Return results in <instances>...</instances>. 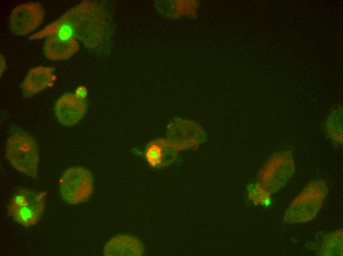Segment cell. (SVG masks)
Masks as SVG:
<instances>
[{
  "instance_id": "6da1fadb",
  "label": "cell",
  "mask_w": 343,
  "mask_h": 256,
  "mask_svg": "<svg viewBox=\"0 0 343 256\" xmlns=\"http://www.w3.org/2000/svg\"><path fill=\"white\" fill-rule=\"evenodd\" d=\"M105 16L100 5L84 1L70 8L58 20L32 35L38 39L53 35L63 28H69L75 37L88 47L99 44L105 30Z\"/></svg>"
},
{
  "instance_id": "e0dca14e",
  "label": "cell",
  "mask_w": 343,
  "mask_h": 256,
  "mask_svg": "<svg viewBox=\"0 0 343 256\" xmlns=\"http://www.w3.org/2000/svg\"><path fill=\"white\" fill-rule=\"evenodd\" d=\"M87 92L85 87H80L76 91L75 96L80 99H83L87 96Z\"/></svg>"
},
{
  "instance_id": "4fadbf2b",
  "label": "cell",
  "mask_w": 343,
  "mask_h": 256,
  "mask_svg": "<svg viewBox=\"0 0 343 256\" xmlns=\"http://www.w3.org/2000/svg\"><path fill=\"white\" fill-rule=\"evenodd\" d=\"M79 48V44L73 37L63 38L52 36L44 43L43 50L46 57L52 61L68 59Z\"/></svg>"
},
{
  "instance_id": "8992f818",
  "label": "cell",
  "mask_w": 343,
  "mask_h": 256,
  "mask_svg": "<svg viewBox=\"0 0 343 256\" xmlns=\"http://www.w3.org/2000/svg\"><path fill=\"white\" fill-rule=\"evenodd\" d=\"M63 198L70 204H76L86 201L94 190V182L90 172L79 166L67 169L60 181Z\"/></svg>"
},
{
  "instance_id": "52a82bcc",
  "label": "cell",
  "mask_w": 343,
  "mask_h": 256,
  "mask_svg": "<svg viewBox=\"0 0 343 256\" xmlns=\"http://www.w3.org/2000/svg\"><path fill=\"white\" fill-rule=\"evenodd\" d=\"M44 17V9L39 3H22L11 11L8 20L9 28L17 35H27L40 26Z\"/></svg>"
},
{
  "instance_id": "9c48e42d",
  "label": "cell",
  "mask_w": 343,
  "mask_h": 256,
  "mask_svg": "<svg viewBox=\"0 0 343 256\" xmlns=\"http://www.w3.org/2000/svg\"><path fill=\"white\" fill-rule=\"evenodd\" d=\"M87 104L83 99L70 93L61 96L55 105V114L59 122L70 126L77 123L84 115Z\"/></svg>"
},
{
  "instance_id": "9a60e30c",
  "label": "cell",
  "mask_w": 343,
  "mask_h": 256,
  "mask_svg": "<svg viewBox=\"0 0 343 256\" xmlns=\"http://www.w3.org/2000/svg\"><path fill=\"white\" fill-rule=\"evenodd\" d=\"M343 229H340L324 237L320 249V255L343 256Z\"/></svg>"
},
{
  "instance_id": "ac0fdd59",
  "label": "cell",
  "mask_w": 343,
  "mask_h": 256,
  "mask_svg": "<svg viewBox=\"0 0 343 256\" xmlns=\"http://www.w3.org/2000/svg\"><path fill=\"white\" fill-rule=\"evenodd\" d=\"M1 62V65H0V74L2 73L3 71L5 69V66H6V64L5 62V60L3 57L0 58Z\"/></svg>"
},
{
  "instance_id": "2e32d148",
  "label": "cell",
  "mask_w": 343,
  "mask_h": 256,
  "mask_svg": "<svg viewBox=\"0 0 343 256\" xmlns=\"http://www.w3.org/2000/svg\"><path fill=\"white\" fill-rule=\"evenodd\" d=\"M271 194L259 182L251 186L248 191V197L255 205H267L270 202Z\"/></svg>"
},
{
  "instance_id": "5b68a950",
  "label": "cell",
  "mask_w": 343,
  "mask_h": 256,
  "mask_svg": "<svg viewBox=\"0 0 343 256\" xmlns=\"http://www.w3.org/2000/svg\"><path fill=\"white\" fill-rule=\"evenodd\" d=\"M295 163L290 151L273 155L259 174V183L271 194L279 191L290 181L295 171Z\"/></svg>"
},
{
  "instance_id": "8fae6325",
  "label": "cell",
  "mask_w": 343,
  "mask_h": 256,
  "mask_svg": "<svg viewBox=\"0 0 343 256\" xmlns=\"http://www.w3.org/2000/svg\"><path fill=\"white\" fill-rule=\"evenodd\" d=\"M54 69L47 66H38L27 73L21 85L23 93L34 95L49 87L54 80Z\"/></svg>"
},
{
  "instance_id": "5bb4252c",
  "label": "cell",
  "mask_w": 343,
  "mask_h": 256,
  "mask_svg": "<svg viewBox=\"0 0 343 256\" xmlns=\"http://www.w3.org/2000/svg\"><path fill=\"white\" fill-rule=\"evenodd\" d=\"M325 129L329 137L337 144H343V108L338 107L327 116Z\"/></svg>"
},
{
  "instance_id": "277c9868",
  "label": "cell",
  "mask_w": 343,
  "mask_h": 256,
  "mask_svg": "<svg viewBox=\"0 0 343 256\" xmlns=\"http://www.w3.org/2000/svg\"><path fill=\"white\" fill-rule=\"evenodd\" d=\"M46 205V192L21 189L8 205L9 214L20 224L30 227L38 223Z\"/></svg>"
},
{
  "instance_id": "7a4b0ae2",
  "label": "cell",
  "mask_w": 343,
  "mask_h": 256,
  "mask_svg": "<svg viewBox=\"0 0 343 256\" xmlns=\"http://www.w3.org/2000/svg\"><path fill=\"white\" fill-rule=\"evenodd\" d=\"M328 186L323 180L308 183L292 200L283 216L286 224H304L313 220L322 207L328 192Z\"/></svg>"
},
{
  "instance_id": "3957f363",
  "label": "cell",
  "mask_w": 343,
  "mask_h": 256,
  "mask_svg": "<svg viewBox=\"0 0 343 256\" xmlns=\"http://www.w3.org/2000/svg\"><path fill=\"white\" fill-rule=\"evenodd\" d=\"M6 158L17 170L35 178L38 172L39 156L36 143L29 134L17 131L8 138L6 146Z\"/></svg>"
},
{
  "instance_id": "ba28073f",
  "label": "cell",
  "mask_w": 343,
  "mask_h": 256,
  "mask_svg": "<svg viewBox=\"0 0 343 256\" xmlns=\"http://www.w3.org/2000/svg\"><path fill=\"white\" fill-rule=\"evenodd\" d=\"M167 135V139L180 151L198 146L203 130L194 121L178 119L168 125Z\"/></svg>"
},
{
  "instance_id": "7c38bea8",
  "label": "cell",
  "mask_w": 343,
  "mask_h": 256,
  "mask_svg": "<svg viewBox=\"0 0 343 256\" xmlns=\"http://www.w3.org/2000/svg\"><path fill=\"white\" fill-rule=\"evenodd\" d=\"M144 247L138 239L128 235H118L105 244L103 254L107 256H140Z\"/></svg>"
},
{
  "instance_id": "30bf717a",
  "label": "cell",
  "mask_w": 343,
  "mask_h": 256,
  "mask_svg": "<svg viewBox=\"0 0 343 256\" xmlns=\"http://www.w3.org/2000/svg\"><path fill=\"white\" fill-rule=\"evenodd\" d=\"M178 152L167 138H160L149 143L145 151V157L151 167H163L173 163Z\"/></svg>"
}]
</instances>
